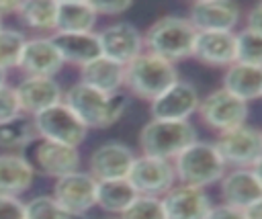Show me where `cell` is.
I'll return each mask as SVG.
<instances>
[{
    "instance_id": "obj_1",
    "label": "cell",
    "mask_w": 262,
    "mask_h": 219,
    "mask_svg": "<svg viewBox=\"0 0 262 219\" xmlns=\"http://www.w3.org/2000/svg\"><path fill=\"white\" fill-rule=\"evenodd\" d=\"M61 102L88 127V129H104L117 123L127 106H129V94L125 90L104 94L96 88H90L82 82L72 84L63 96Z\"/></svg>"
},
{
    "instance_id": "obj_2",
    "label": "cell",
    "mask_w": 262,
    "mask_h": 219,
    "mask_svg": "<svg viewBox=\"0 0 262 219\" xmlns=\"http://www.w3.org/2000/svg\"><path fill=\"white\" fill-rule=\"evenodd\" d=\"M196 31L186 16H162L147 27L143 33V51L158 55L170 63L192 57Z\"/></svg>"
},
{
    "instance_id": "obj_3",
    "label": "cell",
    "mask_w": 262,
    "mask_h": 219,
    "mask_svg": "<svg viewBox=\"0 0 262 219\" xmlns=\"http://www.w3.org/2000/svg\"><path fill=\"white\" fill-rule=\"evenodd\" d=\"M176 80V65L147 51H141L123 68V90L129 96L141 98L145 102H151Z\"/></svg>"
},
{
    "instance_id": "obj_4",
    "label": "cell",
    "mask_w": 262,
    "mask_h": 219,
    "mask_svg": "<svg viewBox=\"0 0 262 219\" xmlns=\"http://www.w3.org/2000/svg\"><path fill=\"white\" fill-rule=\"evenodd\" d=\"M172 168L180 184L205 188L219 182L227 166L219 158L213 143L196 139L172 160Z\"/></svg>"
},
{
    "instance_id": "obj_5",
    "label": "cell",
    "mask_w": 262,
    "mask_h": 219,
    "mask_svg": "<svg viewBox=\"0 0 262 219\" xmlns=\"http://www.w3.org/2000/svg\"><path fill=\"white\" fill-rule=\"evenodd\" d=\"M139 147L143 156L174 160L182 149L196 141V129L190 121L149 119L139 131Z\"/></svg>"
},
{
    "instance_id": "obj_6",
    "label": "cell",
    "mask_w": 262,
    "mask_h": 219,
    "mask_svg": "<svg viewBox=\"0 0 262 219\" xmlns=\"http://www.w3.org/2000/svg\"><path fill=\"white\" fill-rule=\"evenodd\" d=\"M219 158L231 168H258L262 162V135L252 125L217 133L213 141Z\"/></svg>"
},
{
    "instance_id": "obj_7",
    "label": "cell",
    "mask_w": 262,
    "mask_h": 219,
    "mask_svg": "<svg viewBox=\"0 0 262 219\" xmlns=\"http://www.w3.org/2000/svg\"><path fill=\"white\" fill-rule=\"evenodd\" d=\"M196 113L209 129L223 133V131H231L235 127L246 125L250 106H248V102L235 98L227 90L217 88V90L209 92L205 98H201Z\"/></svg>"
},
{
    "instance_id": "obj_8",
    "label": "cell",
    "mask_w": 262,
    "mask_h": 219,
    "mask_svg": "<svg viewBox=\"0 0 262 219\" xmlns=\"http://www.w3.org/2000/svg\"><path fill=\"white\" fill-rule=\"evenodd\" d=\"M39 139L55 141L61 145L78 147L88 135V127L63 104L57 102L33 117Z\"/></svg>"
},
{
    "instance_id": "obj_9",
    "label": "cell",
    "mask_w": 262,
    "mask_h": 219,
    "mask_svg": "<svg viewBox=\"0 0 262 219\" xmlns=\"http://www.w3.org/2000/svg\"><path fill=\"white\" fill-rule=\"evenodd\" d=\"M127 182L133 186L137 196H156L162 199L176 182L174 168L170 160L154 158V156H135Z\"/></svg>"
},
{
    "instance_id": "obj_10",
    "label": "cell",
    "mask_w": 262,
    "mask_h": 219,
    "mask_svg": "<svg viewBox=\"0 0 262 219\" xmlns=\"http://www.w3.org/2000/svg\"><path fill=\"white\" fill-rule=\"evenodd\" d=\"M100 55L119 63L127 65L131 59H135L143 51V33L125 20L113 23L96 33Z\"/></svg>"
},
{
    "instance_id": "obj_11",
    "label": "cell",
    "mask_w": 262,
    "mask_h": 219,
    "mask_svg": "<svg viewBox=\"0 0 262 219\" xmlns=\"http://www.w3.org/2000/svg\"><path fill=\"white\" fill-rule=\"evenodd\" d=\"M199 102L201 94L196 86L178 78L149 102V115L160 121H188L190 115L196 113Z\"/></svg>"
},
{
    "instance_id": "obj_12",
    "label": "cell",
    "mask_w": 262,
    "mask_h": 219,
    "mask_svg": "<svg viewBox=\"0 0 262 219\" xmlns=\"http://www.w3.org/2000/svg\"><path fill=\"white\" fill-rule=\"evenodd\" d=\"M29 164L33 166L35 174L51 176V178H61L66 174H72L80 166V151L78 147L61 145L55 141L47 139H37L33 143V154Z\"/></svg>"
},
{
    "instance_id": "obj_13",
    "label": "cell",
    "mask_w": 262,
    "mask_h": 219,
    "mask_svg": "<svg viewBox=\"0 0 262 219\" xmlns=\"http://www.w3.org/2000/svg\"><path fill=\"white\" fill-rule=\"evenodd\" d=\"M51 196L68 211L86 215L96 207V180L88 172H72L55 180Z\"/></svg>"
},
{
    "instance_id": "obj_14",
    "label": "cell",
    "mask_w": 262,
    "mask_h": 219,
    "mask_svg": "<svg viewBox=\"0 0 262 219\" xmlns=\"http://www.w3.org/2000/svg\"><path fill=\"white\" fill-rule=\"evenodd\" d=\"M133 160H135V154L129 145L121 141H104L92 149L88 158V174L96 182L127 178Z\"/></svg>"
},
{
    "instance_id": "obj_15",
    "label": "cell",
    "mask_w": 262,
    "mask_h": 219,
    "mask_svg": "<svg viewBox=\"0 0 262 219\" xmlns=\"http://www.w3.org/2000/svg\"><path fill=\"white\" fill-rule=\"evenodd\" d=\"M223 205L246 209L262 201V182L258 168H231L219 180Z\"/></svg>"
},
{
    "instance_id": "obj_16",
    "label": "cell",
    "mask_w": 262,
    "mask_h": 219,
    "mask_svg": "<svg viewBox=\"0 0 262 219\" xmlns=\"http://www.w3.org/2000/svg\"><path fill=\"white\" fill-rule=\"evenodd\" d=\"M63 65L66 63L51 37H35L27 39L16 68L29 78H55Z\"/></svg>"
},
{
    "instance_id": "obj_17",
    "label": "cell",
    "mask_w": 262,
    "mask_h": 219,
    "mask_svg": "<svg viewBox=\"0 0 262 219\" xmlns=\"http://www.w3.org/2000/svg\"><path fill=\"white\" fill-rule=\"evenodd\" d=\"M160 201L166 219H207L213 207L205 188L188 184H174Z\"/></svg>"
},
{
    "instance_id": "obj_18",
    "label": "cell",
    "mask_w": 262,
    "mask_h": 219,
    "mask_svg": "<svg viewBox=\"0 0 262 219\" xmlns=\"http://www.w3.org/2000/svg\"><path fill=\"white\" fill-rule=\"evenodd\" d=\"M186 18L196 33L233 31L239 23V6L229 0H201L190 4Z\"/></svg>"
},
{
    "instance_id": "obj_19",
    "label": "cell",
    "mask_w": 262,
    "mask_h": 219,
    "mask_svg": "<svg viewBox=\"0 0 262 219\" xmlns=\"http://www.w3.org/2000/svg\"><path fill=\"white\" fill-rule=\"evenodd\" d=\"M14 94H16L20 113L35 117L41 111L61 102L63 90L55 82V78H29V76H25L14 86Z\"/></svg>"
},
{
    "instance_id": "obj_20",
    "label": "cell",
    "mask_w": 262,
    "mask_h": 219,
    "mask_svg": "<svg viewBox=\"0 0 262 219\" xmlns=\"http://www.w3.org/2000/svg\"><path fill=\"white\" fill-rule=\"evenodd\" d=\"M192 57L209 68H229L231 63H235V33L233 31L196 33Z\"/></svg>"
},
{
    "instance_id": "obj_21",
    "label": "cell",
    "mask_w": 262,
    "mask_h": 219,
    "mask_svg": "<svg viewBox=\"0 0 262 219\" xmlns=\"http://www.w3.org/2000/svg\"><path fill=\"white\" fill-rule=\"evenodd\" d=\"M51 41L57 47L63 63L82 68L92 59L100 57L96 33H53Z\"/></svg>"
},
{
    "instance_id": "obj_22",
    "label": "cell",
    "mask_w": 262,
    "mask_h": 219,
    "mask_svg": "<svg viewBox=\"0 0 262 219\" xmlns=\"http://www.w3.org/2000/svg\"><path fill=\"white\" fill-rule=\"evenodd\" d=\"M35 170L20 154H0V194L20 196L33 184Z\"/></svg>"
},
{
    "instance_id": "obj_23",
    "label": "cell",
    "mask_w": 262,
    "mask_h": 219,
    "mask_svg": "<svg viewBox=\"0 0 262 219\" xmlns=\"http://www.w3.org/2000/svg\"><path fill=\"white\" fill-rule=\"evenodd\" d=\"M221 88L244 102L258 100L262 94V68L231 63L229 68H225Z\"/></svg>"
},
{
    "instance_id": "obj_24",
    "label": "cell",
    "mask_w": 262,
    "mask_h": 219,
    "mask_svg": "<svg viewBox=\"0 0 262 219\" xmlns=\"http://www.w3.org/2000/svg\"><path fill=\"white\" fill-rule=\"evenodd\" d=\"M98 14L90 2H57L53 33H94Z\"/></svg>"
},
{
    "instance_id": "obj_25",
    "label": "cell",
    "mask_w": 262,
    "mask_h": 219,
    "mask_svg": "<svg viewBox=\"0 0 262 219\" xmlns=\"http://www.w3.org/2000/svg\"><path fill=\"white\" fill-rule=\"evenodd\" d=\"M123 68L125 65H119L100 55L80 68V82L104 94H113L123 90Z\"/></svg>"
},
{
    "instance_id": "obj_26",
    "label": "cell",
    "mask_w": 262,
    "mask_h": 219,
    "mask_svg": "<svg viewBox=\"0 0 262 219\" xmlns=\"http://www.w3.org/2000/svg\"><path fill=\"white\" fill-rule=\"evenodd\" d=\"M137 196L133 186L127 182V178H115V180H100L96 182V207L104 213L121 215Z\"/></svg>"
},
{
    "instance_id": "obj_27",
    "label": "cell",
    "mask_w": 262,
    "mask_h": 219,
    "mask_svg": "<svg viewBox=\"0 0 262 219\" xmlns=\"http://www.w3.org/2000/svg\"><path fill=\"white\" fill-rule=\"evenodd\" d=\"M37 139L39 135L35 129V121L25 113L0 123V147H6V149L27 147Z\"/></svg>"
},
{
    "instance_id": "obj_28",
    "label": "cell",
    "mask_w": 262,
    "mask_h": 219,
    "mask_svg": "<svg viewBox=\"0 0 262 219\" xmlns=\"http://www.w3.org/2000/svg\"><path fill=\"white\" fill-rule=\"evenodd\" d=\"M55 6L57 2L53 0H25L20 2L16 16L33 31H55Z\"/></svg>"
},
{
    "instance_id": "obj_29",
    "label": "cell",
    "mask_w": 262,
    "mask_h": 219,
    "mask_svg": "<svg viewBox=\"0 0 262 219\" xmlns=\"http://www.w3.org/2000/svg\"><path fill=\"white\" fill-rule=\"evenodd\" d=\"M25 219H88V217L63 209L49 194H41L25 203Z\"/></svg>"
},
{
    "instance_id": "obj_30",
    "label": "cell",
    "mask_w": 262,
    "mask_h": 219,
    "mask_svg": "<svg viewBox=\"0 0 262 219\" xmlns=\"http://www.w3.org/2000/svg\"><path fill=\"white\" fill-rule=\"evenodd\" d=\"M235 63L262 68V35L246 29L235 33Z\"/></svg>"
},
{
    "instance_id": "obj_31",
    "label": "cell",
    "mask_w": 262,
    "mask_h": 219,
    "mask_svg": "<svg viewBox=\"0 0 262 219\" xmlns=\"http://www.w3.org/2000/svg\"><path fill=\"white\" fill-rule=\"evenodd\" d=\"M27 37L16 29H0V70L8 72L18 65Z\"/></svg>"
},
{
    "instance_id": "obj_32",
    "label": "cell",
    "mask_w": 262,
    "mask_h": 219,
    "mask_svg": "<svg viewBox=\"0 0 262 219\" xmlns=\"http://www.w3.org/2000/svg\"><path fill=\"white\" fill-rule=\"evenodd\" d=\"M117 219H166L162 201L156 196H135Z\"/></svg>"
},
{
    "instance_id": "obj_33",
    "label": "cell",
    "mask_w": 262,
    "mask_h": 219,
    "mask_svg": "<svg viewBox=\"0 0 262 219\" xmlns=\"http://www.w3.org/2000/svg\"><path fill=\"white\" fill-rule=\"evenodd\" d=\"M16 115H20V106H18L14 88L8 84H2L0 86V123L12 119Z\"/></svg>"
},
{
    "instance_id": "obj_34",
    "label": "cell",
    "mask_w": 262,
    "mask_h": 219,
    "mask_svg": "<svg viewBox=\"0 0 262 219\" xmlns=\"http://www.w3.org/2000/svg\"><path fill=\"white\" fill-rule=\"evenodd\" d=\"M90 4L98 16H121L133 6L129 0H102V2H90Z\"/></svg>"
},
{
    "instance_id": "obj_35",
    "label": "cell",
    "mask_w": 262,
    "mask_h": 219,
    "mask_svg": "<svg viewBox=\"0 0 262 219\" xmlns=\"http://www.w3.org/2000/svg\"><path fill=\"white\" fill-rule=\"evenodd\" d=\"M0 219H25V203L18 196L0 194Z\"/></svg>"
},
{
    "instance_id": "obj_36",
    "label": "cell",
    "mask_w": 262,
    "mask_h": 219,
    "mask_svg": "<svg viewBox=\"0 0 262 219\" xmlns=\"http://www.w3.org/2000/svg\"><path fill=\"white\" fill-rule=\"evenodd\" d=\"M207 219H246L244 211L242 209H235V207H229V205H215L211 207Z\"/></svg>"
},
{
    "instance_id": "obj_37",
    "label": "cell",
    "mask_w": 262,
    "mask_h": 219,
    "mask_svg": "<svg viewBox=\"0 0 262 219\" xmlns=\"http://www.w3.org/2000/svg\"><path fill=\"white\" fill-rule=\"evenodd\" d=\"M244 29L250 31V33L262 35V4H260V2L250 8V12H248V16H246V27H244Z\"/></svg>"
},
{
    "instance_id": "obj_38",
    "label": "cell",
    "mask_w": 262,
    "mask_h": 219,
    "mask_svg": "<svg viewBox=\"0 0 262 219\" xmlns=\"http://www.w3.org/2000/svg\"><path fill=\"white\" fill-rule=\"evenodd\" d=\"M18 6H20V2H10V0H0V16L4 18V16H10V14H16L18 12Z\"/></svg>"
},
{
    "instance_id": "obj_39",
    "label": "cell",
    "mask_w": 262,
    "mask_h": 219,
    "mask_svg": "<svg viewBox=\"0 0 262 219\" xmlns=\"http://www.w3.org/2000/svg\"><path fill=\"white\" fill-rule=\"evenodd\" d=\"M242 211H244L246 219H262V201L254 203V205H250V207H246Z\"/></svg>"
},
{
    "instance_id": "obj_40",
    "label": "cell",
    "mask_w": 262,
    "mask_h": 219,
    "mask_svg": "<svg viewBox=\"0 0 262 219\" xmlns=\"http://www.w3.org/2000/svg\"><path fill=\"white\" fill-rule=\"evenodd\" d=\"M2 84H6V72L4 70H0V86Z\"/></svg>"
},
{
    "instance_id": "obj_41",
    "label": "cell",
    "mask_w": 262,
    "mask_h": 219,
    "mask_svg": "<svg viewBox=\"0 0 262 219\" xmlns=\"http://www.w3.org/2000/svg\"><path fill=\"white\" fill-rule=\"evenodd\" d=\"M0 29H4V25H2V16H0Z\"/></svg>"
},
{
    "instance_id": "obj_42",
    "label": "cell",
    "mask_w": 262,
    "mask_h": 219,
    "mask_svg": "<svg viewBox=\"0 0 262 219\" xmlns=\"http://www.w3.org/2000/svg\"><path fill=\"white\" fill-rule=\"evenodd\" d=\"M106 219H117V217H106Z\"/></svg>"
}]
</instances>
